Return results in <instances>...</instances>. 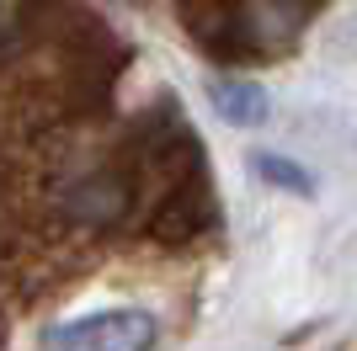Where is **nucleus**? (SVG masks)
I'll return each instance as SVG.
<instances>
[{
  "instance_id": "f257e3e1",
  "label": "nucleus",
  "mask_w": 357,
  "mask_h": 351,
  "mask_svg": "<svg viewBox=\"0 0 357 351\" xmlns=\"http://www.w3.org/2000/svg\"><path fill=\"white\" fill-rule=\"evenodd\" d=\"M155 346H160V320L149 309H102V314L54 325L38 351H155Z\"/></svg>"
},
{
  "instance_id": "f03ea898",
  "label": "nucleus",
  "mask_w": 357,
  "mask_h": 351,
  "mask_svg": "<svg viewBox=\"0 0 357 351\" xmlns=\"http://www.w3.org/2000/svg\"><path fill=\"white\" fill-rule=\"evenodd\" d=\"M213 107H219L224 123H235V128H261L272 112L267 91L256 86V80H224V86H213Z\"/></svg>"
},
{
  "instance_id": "7ed1b4c3",
  "label": "nucleus",
  "mask_w": 357,
  "mask_h": 351,
  "mask_svg": "<svg viewBox=\"0 0 357 351\" xmlns=\"http://www.w3.org/2000/svg\"><path fill=\"white\" fill-rule=\"evenodd\" d=\"M256 171L267 176L272 187H288V192H298V197H310V192H314V181L298 171L294 160H278V155H256Z\"/></svg>"
}]
</instances>
